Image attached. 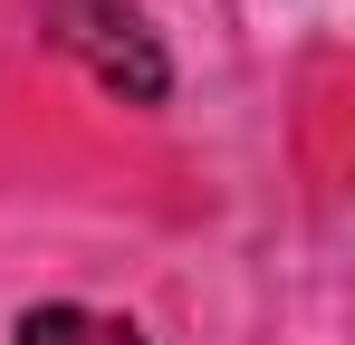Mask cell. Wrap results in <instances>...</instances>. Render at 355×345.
I'll use <instances>...</instances> for the list:
<instances>
[{
  "mask_svg": "<svg viewBox=\"0 0 355 345\" xmlns=\"http://www.w3.org/2000/svg\"><path fill=\"white\" fill-rule=\"evenodd\" d=\"M39 39L67 48L106 96H125V106H164V96H173V57L144 29L135 0H39Z\"/></svg>",
  "mask_w": 355,
  "mask_h": 345,
  "instance_id": "1",
  "label": "cell"
},
{
  "mask_svg": "<svg viewBox=\"0 0 355 345\" xmlns=\"http://www.w3.org/2000/svg\"><path fill=\"white\" fill-rule=\"evenodd\" d=\"M10 345H144V326H135V317H96V307L49 297V307H29V317L10 326Z\"/></svg>",
  "mask_w": 355,
  "mask_h": 345,
  "instance_id": "2",
  "label": "cell"
}]
</instances>
